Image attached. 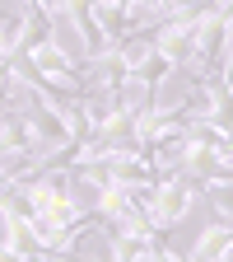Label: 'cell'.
Listing matches in <instances>:
<instances>
[{
	"label": "cell",
	"instance_id": "cell-1",
	"mask_svg": "<svg viewBox=\"0 0 233 262\" xmlns=\"http://www.w3.org/2000/svg\"><path fill=\"white\" fill-rule=\"evenodd\" d=\"M196 187L201 183H191L187 173H163L154 187H145L140 192V206H145V220L154 225V229H163V234H168V229L191 211V202H196Z\"/></svg>",
	"mask_w": 233,
	"mask_h": 262
},
{
	"label": "cell",
	"instance_id": "cell-4",
	"mask_svg": "<svg viewBox=\"0 0 233 262\" xmlns=\"http://www.w3.org/2000/svg\"><path fill=\"white\" fill-rule=\"evenodd\" d=\"M173 14V0H126V28H154Z\"/></svg>",
	"mask_w": 233,
	"mask_h": 262
},
{
	"label": "cell",
	"instance_id": "cell-3",
	"mask_svg": "<svg viewBox=\"0 0 233 262\" xmlns=\"http://www.w3.org/2000/svg\"><path fill=\"white\" fill-rule=\"evenodd\" d=\"M210 257H233V225L215 220L201 229V239L191 244V262H210Z\"/></svg>",
	"mask_w": 233,
	"mask_h": 262
},
{
	"label": "cell",
	"instance_id": "cell-6",
	"mask_svg": "<svg viewBox=\"0 0 233 262\" xmlns=\"http://www.w3.org/2000/svg\"><path fill=\"white\" fill-rule=\"evenodd\" d=\"M19 5H23V10H28V5H38V0H19Z\"/></svg>",
	"mask_w": 233,
	"mask_h": 262
},
{
	"label": "cell",
	"instance_id": "cell-2",
	"mask_svg": "<svg viewBox=\"0 0 233 262\" xmlns=\"http://www.w3.org/2000/svg\"><path fill=\"white\" fill-rule=\"evenodd\" d=\"M23 61H28V71L38 75V80H47V84H51V89H61V94H84V89H89V84L80 80L75 56L65 52V47L51 38V33H42V38L23 52Z\"/></svg>",
	"mask_w": 233,
	"mask_h": 262
},
{
	"label": "cell",
	"instance_id": "cell-5",
	"mask_svg": "<svg viewBox=\"0 0 233 262\" xmlns=\"http://www.w3.org/2000/svg\"><path fill=\"white\" fill-rule=\"evenodd\" d=\"M210 187V202L219 211V220H233V178H219V183H205Z\"/></svg>",
	"mask_w": 233,
	"mask_h": 262
}]
</instances>
